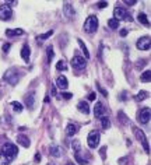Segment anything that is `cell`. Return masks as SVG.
Wrapping results in <instances>:
<instances>
[{"mask_svg":"<svg viewBox=\"0 0 151 165\" xmlns=\"http://www.w3.org/2000/svg\"><path fill=\"white\" fill-rule=\"evenodd\" d=\"M150 118H151L150 108H143V109L140 110V113H139V122L141 125H147L150 122Z\"/></svg>","mask_w":151,"mask_h":165,"instance_id":"ba28073f","label":"cell"},{"mask_svg":"<svg viewBox=\"0 0 151 165\" xmlns=\"http://www.w3.org/2000/svg\"><path fill=\"white\" fill-rule=\"evenodd\" d=\"M49 153H50L53 157L59 158V157H62V155H63L64 150L62 148V147H59V146H50V148H49Z\"/></svg>","mask_w":151,"mask_h":165,"instance_id":"4fadbf2b","label":"cell"},{"mask_svg":"<svg viewBox=\"0 0 151 165\" xmlns=\"http://www.w3.org/2000/svg\"><path fill=\"white\" fill-rule=\"evenodd\" d=\"M133 132H134V136L140 140V143L143 144L144 150H145V153H148L150 154V146H148V142H147V137H145V134L141 129H137V127H133Z\"/></svg>","mask_w":151,"mask_h":165,"instance_id":"5b68a950","label":"cell"},{"mask_svg":"<svg viewBox=\"0 0 151 165\" xmlns=\"http://www.w3.org/2000/svg\"><path fill=\"white\" fill-rule=\"evenodd\" d=\"M113 16H115V20L116 21H119V20H125L127 16V11L126 8L123 7H115V10H113Z\"/></svg>","mask_w":151,"mask_h":165,"instance_id":"30bf717a","label":"cell"},{"mask_svg":"<svg viewBox=\"0 0 151 165\" xmlns=\"http://www.w3.org/2000/svg\"><path fill=\"white\" fill-rule=\"evenodd\" d=\"M11 106H13V109L16 110V112H21V110H23V105L20 102H17V101H13V102H11Z\"/></svg>","mask_w":151,"mask_h":165,"instance_id":"83f0119b","label":"cell"},{"mask_svg":"<svg viewBox=\"0 0 151 165\" xmlns=\"http://www.w3.org/2000/svg\"><path fill=\"white\" fill-rule=\"evenodd\" d=\"M76 132H77V127H76V125H73V123L67 125V127H66V134H67V136H74Z\"/></svg>","mask_w":151,"mask_h":165,"instance_id":"ffe728a7","label":"cell"},{"mask_svg":"<svg viewBox=\"0 0 151 165\" xmlns=\"http://www.w3.org/2000/svg\"><path fill=\"white\" fill-rule=\"evenodd\" d=\"M99 140H101V134H99V132L92 130V132L88 133L87 143H88V147H90V148H97L98 144H99Z\"/></svg>","mask_w":151,"mask_h":165,"instance_id":"277c9868","label":"cell"},{"mask_svg":"<svg viewBox=\"0 0 151 165\" xmlns=\"http://www.w3.org/2000/svg\"><path fill=\"white\" fill-rule=\"evenodd\" d=\"M98 90H99V93H101V94H102V95H105V97H106V95H108V93H106V91H105V90H103L102 87H99V86H98Z\"/></svg>","mask_w":151,"mask_h":165,"instance_id":"74e56055","label":"cell"},{"mask_svg":"<svg viewBox=\"0 0 151 165\" xmlns=\"http://www.w3.org/2000/svg\"><path fill=\"white\" fill-rule=\"evenodd\" d=\"M77 108H79L80 112H83V113H85V115L90 113V106H88V104L85 102V101H80L79 105H77Z\"/></svg>","mask_w":151,"mask_h":165,"instance_id":"e0dca14e","label":"cell"},{"mask_svg":"<svg viewBox=\"0 0 151 165\" xmlns=\"http://www.w3.org/2000/svg\"><path fill=\"white\" fill-rule=\"evenodd\" d=\"M125 3H126L127 6H133V4H136V1H134V0H126Z\"/></svg>","mask_w":151,"mask_h":165,"instance_id":"ab89813d","label":"cell"},{"mask_svg":"<svg viewBox=\"0 0 151 165\" xmlns=\"http://www.w3.org/2000/svg\"><path fill=\"white\" fill-rule=\"evenodd\" d=\"M95 98H97L95 93H91V94L88 95V101H95Z\"/></svg>","mask_w":151,"mask_h":165,"instance_id":"836d02e7","label":"cell"},{"mask_svg":"<svg viewBox=\"0 0 151 165\" xmlns=\"http://www.w3.org/2000/svg\"><path fill=\"white\" fill-rule=\"evenodd\" d=\"M11 16H13V8L8 4H1L0 6V20L7 21V20L11 18Z\"/></svg>","mask_w":151,"mask_h":165,"instance_id":"8992f818","label":"cell"},{"mask_svg":"<svg viewBox=\"0 0 151 165\" xmlns=\"http://www.w3.org/2000/svg\"><path fill=\"white\" fill-rule=\"evenodd\" d=\"M101 126H102L103 129H108V127L111 126V122H109V119L106 118V116H102V118H101Z\"/></svg>","mask_w":151,"mask_h":165,"instance_id":"484cf974","label":"cell"},{"mask_svg":"<svg viewBox=\"0 0 151 165\" xmlns=\"http://www.w3.org/2000/svg\"><path fill=\"white\" fill-rule=\"evenodd\" d=\"M56 69L57 70H67V66H66V63L63 60H60V62H57V64H56Z\"/></svg>","mask_w":151,"mask_h":165,"instance_id":"f1b7e54d","label":"cell"},{"mask_svg":"<svg viewBox=\"0 0 151 165\" xmlns=\"http://www.w3.org/2000/svg\"><path fill=\"white\" fill-rule=\"evenodd\" d=\"M85 66H87V62H85L84 57H81V56L77 55L72 59V67H74L76 70H84Z\"/></svg>","mask_w":151,"mask_h":165,"instance_id":"52a82bcc","label":"cell"},{"mask_svg":"<svg viewBox=\"0 0 151 165\" xmlns=\"http://www.w3.org/2000/svg\"><path fill=\"white\" fill-rule=\"evenodd\" d=\"M3 79H4V81H7L10 86H16L17 83H18V80H20V73H18L17 69L11 67V69H8V70L4 73Z\"/></svg>","mask_w":151,"mask_h":165,"instance_id":"7a4b0ae2","label":"cell"},{"mask_svg":"<svg viewBox=\"0 0 151 165\" xmlns=\"http://www.w3.org/2000/svg\"><path fill=\"white\" fill-rule=\"evenodd\" d=\"M98 30V18L95 16H90L84 23V31L91 34V32H95Z\"/></svg>","mask_w":151,"mask_h":165,"instance_id":"3957f363","label":"cell"},{"mask_svg":"<svg viewBox=\"0 0 151 165\" xmlns=\"http://www.w3.org/2000/svg\"><path fill=\"white\" fill-rule=\"evenodd\" d=\"M17 154H18L17 146L11 144V143L3 144V147H1V154H0V155H1V165H6V164H8L10 161H13V159L17 157Z\"/></svg>","mask_w":151,"mask_h":165,"instance_id":"6da1fadb","label":"cell"},{"mask_svg":"<svg viewBox=\"0 0 151 165\" xmlns=\"http://www.w3.org/2000/svg\"><path fill=\"white\" fill-rule=\"evenodd\" d=\"M97 6H98L99 8H103V7H106V6H108V3H106V1H99Z\"/></svg>","mask_w":151,"mask_h":165,"instance_id":"e575fe53","label":"cell"},{"mask_svg":"<svg viewBox=\"0 0 151 165\" xmlns=\"http://www.w3.org/2000/svg\"><path fill=\"white\" fill-rule=\"evenodd\" d=\"M105 153H106V147H102V148L99 150V154H101L102 158H105Z\"/></svg>","mask_w":151,"mask_h":165,"instance_id":"8d00e7d4","label":"cell"},{"mask_svg":"<svg viewBox=\"0 0 151 165\" xmlns=\"http://www.w3.org/2000/svg\"><path fill=\"white\" fill-rule=\"evenodd\" d=\"M140 80H141L143 83H150V80H151V71H150V69H148V70H145L143 74H141Z\"/></svg>","mask_w":151,"mask_h":165,"instance_id":"44dd1931","label":"cell"},{"mask_svg":"<svg viewBox=\"0 0 151 165\" xmlns=\"http://www.w3.org/2000/svg\"><path fill=\"white\" fill-rule=\"evenodd\" d=\"M105 112H106V109H105L103 104L97 102L95 106H94V116H95V118H102L103 115H105Z\"/></svg>","mask_w":151,"mask_h":165,"instance_id":"8fae6325","label":"cell"},{"mask_svg":"<svg viewBox=\"0 0 151 165\" xmlns=\"http://www.w3.org/2000/svg\"><path fill=\"white\" fill-rule=\"evenodd\" d=\"M56 86L59 87L60 90H66L69 87V83H67V79L64 76H59L57 80H56Z\"/></svg>","mask_w":151,"mask_h":165,"instance_id":"2e32d148","label":"cell"},{"mask_svg":"<svg viewBox=\"0 0 151 165\" xmlns=\"http://www.w3.org/2000/svg\"><path fill=\"white\" fill-rule=\"evenodd\" d=\"M17 143H18L20 146L25 147V148H28V147L31 146V143H30V139H28V136H25V134H20V136L17 137Z\"/></svg>","mask_w":151,"mask_h":165,"instance_id":"5bb4252c","label":"cell"},{"mask_svg":"<svg viewBox=\"0 0 151 165\" xmlns=\"http://www.w3.org/2000/svg\"><path fill=\"white\" fill-rule=\"evenodd\" d=\"M76 159H77V162H79V164H83V165H85V164L88 162V159H87V158H84V157H83L81 151H77V153H76Z\"/></svg>","mask_w":151,"mask_h":165,"instance_id":"7402d4cb","label":"cell"},{"mask_svg":"<svg viewBox=\"0 0 151 165\" xmlns=\"http://www.w3.org/2000/svg\"><path fill=\"white\" fill-rule=\"evenodd\" d=\"M52 57H53V48H52V45H49L48 46V59L52 60Z\"/></svg>","mask_w":151,"mask_h":165,"instance_id":"4dcf8cb0","label":"cell"},{"mask_svg":"<svg viewBox=\"0 0 151 165\" xmlns=\"http://www.w3.org/2000/svg\"><path fill=\"white\" fill-rule=\"evenodd\" d=\"M127 34H129V31L125 28V30H122V31H120V37H126Z\"/></svg>","mask_w":151,"mask_h":165,"instance_id":"f35d334b","label":"cell"},{"mask_svg":"<svg viewBox=\"0 0 151 165\" xmlns=\"http://www.w3.org/2000/svg\"><path fill=\"white\" fill-rule=\"evenodd\" d=\"M108 25H109V28H111V30H116V28L119 27V21H116L115 18H112V20L108 21Z\"/></svg>","mask_w":151,"mask_h":165,"instance_id":"4316f807","label":"cell"},{"mask_svg":"<svg viewBox=\"0 0 151 165\" xmlns=\"http://www.w3.org/2000/svg\"><path fill=\"white\" fill-rule=\"evenodd\" d=\"M8 49H10V43H4V45H3V52H4V53H7Z\"/></svg>","mask_w":151,"mask_h":165,"instance_id":"d590c367","label":"cell"},{"mask_svg":"<svg viewBox=\"0 0 151 165\" xmlns=\"http://www.w3.org/2000/svg\"><path fill=\"white\" fill-rule=\"evenodd\" d=\"M48 165H53V164H48Z\"/></svg>","mask_w":151,"mask_h":165,"instance_id":"7bdbcfd3","label":"cell"},{"mask_svg":"<svg viewBox=\"0 0 151 165\" xmlns=\"http://www.w3.org/2000/svg\"><path fill=\"white\" fill-rule=\"evenodd\" d=\"M147 97H148V94H147V91H140L139 94L136 95V98H134V99L137 101V102H140V101H144V99H145Z\"/></svg>","mask_w":151,"mask_h":165,"instance_id":"d4e9b609","label":"cell"},{"mask_svg":"<svg viewBox=\"0 0 151 165\" xmlns=\"http://www.w3.org/2000/svg\"><path fill=\"white\" fill-rule=\"evenodd\" d=\"M21 57H23L27 63L30 62V46H28L27 43H25L24 46H23V49H21Z\"/></svg>","mask_w":151,"mask_h":165,"instance_id":"ac0fdd59","label":"cell"},{"mask_svg":"<svg viewBox=\"0 0 151 165\" xmlns=\"http://www.w3.org/2000/svg\"><path fill=\"white\" fill-rule=\"evenodd\" d=\"M53 34V31H49V32H46V34H42V35H39L38 37V39H46V38H49L50 35Z\"/></svg>","mask_w":151,"mask_h":165,"instance_id":"f546056e","label":"cell"},{"mask_svg":"<svg viewBox=\"0 0 151 165\" xmlns=\"http://www.w3.org/2000/svg\"><path fill=\"white\" fill-rule=\"evenodd\" d=\"M77 42H79V45H80V48H81V50H83L84 56H85V57L88 59V57H90V52H88V49H87V46H85V43H84V41L79 39Z\"/></svg>","mask_w":151,"mask_h":165,"instance_id":"603a6c76","label":"cell"},{"mask_svg":"<svg viewBox=\"0 0 151 165\" xmlns=\"http://www.w3.org/2000/svg\"><path fill=\"white\" fill-rule=\"evenodd\" d=\"M24 31L21 30V28H16V30H6V35L7 37H20V35H23Z\"/></svg>","mask_w":151,"mask_h":165,"instance_id":"d6986e66","label":"cell"},{"mask_svg":"<svg viewBox=\"0 0 151 165\" xmlns=\"http://www.w3.org/2000/svg\"><path fill=\"white\" fill-rule=\"evenodd\" d=\"M73 148H74V151L77 153V151H80V142H73Z\"/></svg>","mask_w":151,"mask_h":165,"instance_id":"1f68e13d","label":"cell"},{"mask_svg":"<svg viewBox=\"0 0 151 165\" xmlns=\"http://www.w3.org/2000/svg\"><path fill=\"white\" fill-rule=\"evenodd\" d=\"M64 16L67 17V18H73V17L76 16V11H74V8H73L72 4H69V3H64Z\"/></svg>","mask_w":151,"mask_h":165,"instance_id":"9a60e30c","label":"cell"},{"mask_svg":"<svg viewBox=\"0 0 151 165\" xmlns=\"http://www.w3.org/2000/svg\"><path fill=\"white\" fill-rule=\"evenodd\" d=\"M66 165H74V164H72V162H69V164H66Z\"/></svg>","mask_w":151,"mask_h":165,"instance_id":"b9f144b4","label":"cell"},{"mask_svg":"<svg viewBox=\"0 0 151 165\" xmlns=\"http://www.w3.org/2000/svg\"><path fill=\"white\" fill-rule=\"evenodd\" d=\"M35 161H38V162L41 161V155H39V154H37V155H35Z\"/></svg>","mask_w":151,"mask_h":165,"instance_id":"60d3db41","label":"cell"},{"mask_svg":"<svg viewBox=\"0 0 151 165\" xmlns=\"http://www.w3.org/2000/svg\"><path fill=\"white\" fill-rule=\"evenodd\" d=\"M62 97H63L64 99H72L73 94H70V93H62Z\"/></svg>","mask_w":151,"mask_h":165,"instance_id":"d6a6232c","label":"cell"},{"mask_svg":"<svg viewBox=\"0 0 151 165\" xmlns=\"http://www.w3.org/2000/svg\"><path fill=\"white\" fill-rule=\"evenodd\" d=\"M136 46H137V49H140V50H148L151 46L150 37H141L140 39L136 42Z\"/></svg>","mask_w":151,"mask_h":165,"instance_id":"9c48e42d","label":"cell"},{"mask_svg":"<svg viewBox=\"0 0 151 165\" xmlns=\"http://www.w3.org/2000/svg\"><path fill=\"white\" fill-rule=\"evenodd\" d=\"M34 104H35V93L30 91L28 94L25 95V106L28 109H32L34 108Z\"/></svg>","mask_w":151,"mask_h":165,"instance_id":"7c38bea8","label":"cell"},{"mask_svg":"<svg viewBox=\"0 0 151 165\" xmlns=\"http://www.w3.org/2000/svg\"><path fill=\"white\" fill-rule=\"evenodd\" d=\"M137 20L141 24H144V25H150V21H148V18H147V16H145L144 13H140V14L137 16Z\"/></svg>","mask_w":151,"mask_h":165,"instance_id":"cb8c5ba5","label":"cell"}]
</instances>
